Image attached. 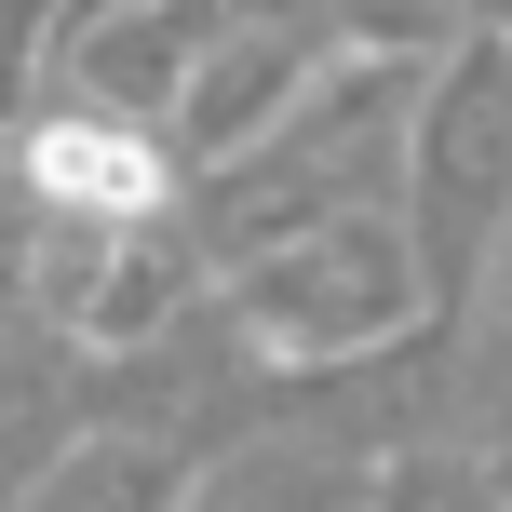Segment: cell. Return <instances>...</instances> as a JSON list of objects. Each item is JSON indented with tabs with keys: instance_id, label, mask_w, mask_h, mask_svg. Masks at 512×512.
<instances>
[{
	"instance_id": "1",
	"label": "cell",
	"mask_w": 512,
	"mask_h": 512,
	"mask_svg": "<svg viewBox=\"0 0 512 512\" xmlns=\"http://www.w3.org/2000/svg\"><path fill=\"white\" fill-rule=\"evenodd\" d=\"M41 176H54V189H81V203H135V189H149V162H135L122 135H54Z\"/></svg>"
}]
</instances>
